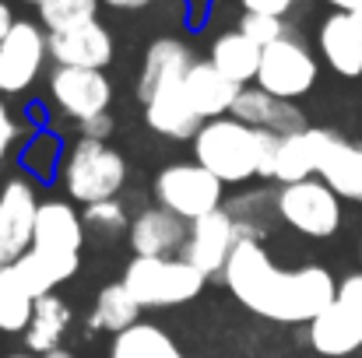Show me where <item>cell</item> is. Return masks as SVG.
I'll use <instances>...</instances> for the list:
<instances>
[{
	"instance_id": "f546056e",
	"label": "cell",
	"mask_w": 362,
	"mask_h": 358,
	"mask_svg": "<svg viewBox=\"0 0 362 358\" xmlns=\"http://www.w3.org/2000/svg\"><path fill=\"white\" fill-rule=\"evenodd\" d=\"M81 222H85V232L99 239H117L130 229V215L120 201H99V204H88L81 211Z\"/></svg>"
},
{
	"instance_id": "60d3db41",
	"label": "cell",
	"mask_w": 362,
	"mask_h": 358,
	"mask_svg": "<svg viewBox=\"0 0 362 358\" xmlns=\"http://www.w3.org/2000/svg\"><path fill=\"white\" fill-rule=\"evenodd\" d=\"M349 18H352V25H356V32H359V35H362V11H356V14H349Z\"/></svg>"
},
{
	"instance_id": "8fae6325",
	"label": "cell",
	"mask_w": 362,
	"mask_h": 358,
	"mask_svg": "<svg viewBox=\"0 0 362 358\" xmlns=\"http://www.w3.org/2000/svg\"><path fill=\"white\" fill-rule=\"evenodd\" d=\"M243 242L240 222L229 215V208L204 215L201 222H190L187 232V246H183V260L194 263L204 278H222L229 256L236 253V246Z\"/></svg>"
},
{
	"instance_id": "d6986e66",
	"label": "cell",
	"mask_w": 362,
	"mask_h": 358,
	"mask_svg": "<svg viewBox=\"0 0 362 358\" xmlns=\"http://www.w3.org/2000/svg\"><path fill=\"white\" fill-rule=\"evenodd\" d=\"M310 345L327 358H345L362 348V316L345 302H331L310 323Z\"/></svg>"
},
{
	"instance_id": "4fadbf2b",
	"label": "cell",
	"mask_w": 362,
	"mask_h": 358,
	"mask_svg": "<svg viewBox=\"0 0 362 358\" xmlns=\"http://www.w3.org/2000/svg\"><path fill=\"white\" fill-rule=\"evenodd\" d=\"M338 133L331 130H320V126H306L299 133H288L278 141V151H274V169H271V179H278L281 186L288 183H303V179H313L320 172V162L331 148Z\"/></svg>"
},
{
	"instance_id": "d4e9b609",
	"label": "cell",
	"mask_w": 362,
	"mask_h": 358,
	"mask_svg": "<svg viewBox=\"0 0 362 358\" xmlns=\"http://www.w3.org/2000/svg\"><path fill=\"white\" fill-rule=\"evenodd\" d=\"M110 358H187L180 345L155 323H134L110 341Z\"/></svg>"
},
{
	"instance_id": "ee69618b",
	"label": "cell",
	"mask_w": 362,
	"mask_h": 358,
	"mask_svg": "<svg viewBox=\"0 0 362 358\" xmlns=\"http://www.w3.org/2000/svg\"><path fill=\"white\" fill-rule=\"evenodd\" d=\"M299 4H303V0H299Z\"/></svg>"
},
{
	"instance_id": "9a60e30c",
	"label": "cell",
	"mask_w": 362,
	"mask_h": 358,
	"mask_svg": "<svg viewBox=\"0 0 362 358\" xmlns=\"http://www.w3.org/2000/svg\"><path fill=\"white\" fill-rule=\"evenodd\" d=\"M190 67H194V49L183 39H173V35L155 39L144 49V64H141V74H137V102L144 106L158 88L180 85Z\"/></svg>"
},
{
	"instance_id": "d6a6232c",
	"label": "cell",
	"mask_w": 362,
	"mask_h": 358,
	"mask_svg": "<svg viewBox=\"0 0 362 358\" xmlns=\"http://www.w3.org/2000/svg\"><path fill=\"white\" fill-rule=\"evenodd\" d=\"M18 137H21V123H18L14 113L0 102V158H7V151L14 148Z\"/></svg>"
},
{
	"instance_id": "d590c367",
	"label": "cell",
	"mask_w": 362,
	"mask_h": 358,
	"mask_svg": "<svg viewBox=\"0 0 362 358\" xmlns=\"http://www.w3.org/2000/svg\"><path fill=\"white\" fill-rule=\"evenodd\" d=\"M208 7H211V0H183V11H187L190 28H201V21L208 18Z\"/></svg>"
},
{
	"instance_id": "e0dca14e",
	"label": "cell",
	"mask_w": 362,
	"mask_h": 358,
	"mask_svg": "<svg viewBox=\"0 0 362 358\" xmlns=\"http://www.w3.org/2000/svg\"><path fill=\"white\" fill-rule=\"evenodd\" d=\"M190 225L176 215H169L165 208H144L130 218V249L134 256H176L187 246Z\"/></svg>"
},
{
	"instance_id": "e575fe53",
	"label": "cell",
	"mask_w": 362,
	"mask_h": 358,
	"mask_svg": "<svg viewBox=\"0 0 362 358\" xmlns=\"http://www.w3.org/2000/svg\"><path fill=\"white\" fill-rule=\"evenodd\" d=\"M338 302H345L349 309H356L362 316V274H352L338 285Z\"/></svg>"
},
{
	"instance_id": "7bdbcfd3",
	"label": "cell",
	"mask_w": 362,
	"mask_h": 358,
	"mask_svg": "<svg viewBox=\"0 0 362 358\" xmlns=\"http://www.w3.org/2000/svg\"><path fill=\"white\" fill-rule=\"evenodd\" d=\"M25 4H35V7H39V4H42V0H25Z\"/></svg>"
},
{
	"instance_id": "74e56055",
	"label": "cell",
	"mask_w": 362,
	"mask_h": 358,
	"mask_svg": "<svg viewBox=\"0 0 362 358\" xmlns=\"http://www.w3.org/2000/svg\"><path fill=\"white\" fill-rule=\"evenodd\" d=\"M14 21H18V18H14L11 4H7V0H0V39H4L11 28H14Z\"/></svg>"
},
{
	"instance_id": "8d00e7d4",
	"label": "cell",
	"mask_w": 362,
	"mask_h": 358,
	"mask_svg": "<svg viewBox=\"0 0 362 358\" xmlns=\"http://www.w3.org/2000/svg\"><path fill=\"white\" fill-rule=\"evenodd\" d=\"M99 4H106L113 11H148L155 0H99Z\"/></svg>"
},
{
	"instance_id": "7c38bea8",
	"label": "cell",
	"mask_w": 362,
	"mask_h": 358,
	"mask_svg": "<svg viewBox=\"0 0 362 358\" xmlns=\"http://www.w3.org/2000/svg\"><path fill=\"white\" fill-rule=\"evenodd\" d=\"M39 193L28 179L14 176L0 186V267H11L32 249Z\"/></svg>"
},
{
	"instance_id": "ab89813d",
	"label": "cell",
	"mask_w": 362,
	"mask_h": 358,
	"mask_svg": "<svg viewBox=\"0 0 362 358\" xmlns=\"http://www.w3.org/2000/svg\"><path fill=\"white\" fill-rule=\"evenodd\" d=\"M42 358H78V355H71L67 348H57V352H49V355H42Z\"/></svg>"
},
{
	"instance_id": "ffe728a7",
	"label": "cell",
	"mask_w": 362,
	"mask_h": 358,
	"mask_svg": "<svg viewBox=\"0 0 362 358\" xmlns=\"http://www.w3.org/2000/svg\"><path fill=\"white\" fill-rule=\"evenodd\" d=\"M144 119L155 133L169 137V141H194V133L201 130L204 119L197 117L183 95V81L180 85H165L158 88L148 102H144Z\"/></svg>"
},
{
	"instance_id": "cb8c5ba5",
	"label": "cell",
	"mask_w": 362,
	"mask_h": 358,
	"mask_svg": "<svg viewBox=\"0 0 362 358\" xmlns=\"http://www.w3.org/2000/svg\"><path fill=\"white\" fill-rule=\"evenodd\" d=\"M341 201H359L362 204V148L334 137L324 162H320V172H317Z\"/></svg>"
},
{
	"instance_id": "2e32d148",
	"label": "cell",
	"mask_w": 362,
	"mask_h": 358,
	"mask_svg": "<svg viewBox=\"0 0 362 358\" xmlns=\"http://www.w3.org/2000/svg\"><path fill=\"white\" fill-rule=\"evenodd\" d=\"M243 85L229 81L211 60H194V67L187 71L183 78V95L190 102V109L197 117L204 119H218V117H229L236 99H240Z\"/></svg>"
},
{
	"instance_id": "44dd1931",
	"label": "cell",
	"mask_w": 362,
	"mask_h": 358,
	"mask_svg": "<svg viewBox=\"0 0 362 358\" xmlns=\"http://www.w3.org/2000/svg\"><path fill=\"white\" fill-rule=\"evenodd\" d=\"M317 46L320 56L327 60V67L341 78H359L362 74V35L356 32L352 18L334 11L324 18L320 32H317Z\"/></svg>"
},
{
	"instance_id": "603a6c76",
	"label": "cell",
	"mask_w": 362,
	"mask_h": 358,
	"mask_svg": "<svg viewBox=\"0 0 362 358\" xmlns=\"http://www.w3.org/2000/svg\"><path fill=\"white\" fill-rule=\"evenodd\" d=\"M260 46L257 42H250L246 35H243L240 28H229V32H222V35H215V42H211V64L229 78V81H236V85H250V81H257V71H260Z\"/></svg>"
},
{
	"instance_id": "4316f807",
	"label": "cell",
	"mask_w": 362,
	"mask_h": 358,
	"mask_svg": "<svg viewBox=\"0 0 362 358\" xmlns=\"http://www.w3.org/2000/svg\"><path fill=\"white\" fill-rule=\"evenodd\" d=\"M60 158H64V144L53 130H35L25 144H21V169L25 176H32V183H53V176L60 172Z\"/></svg>"
},
{
	"instance_id": "52a82bcc",
	"label": "cell",
	"mask_w": 362,
	"mask_h": 358,
	"mask_svg": "<svg viewBox=\"0 0 362 358\" xmlns=\"http://www.w3.org/2000/svg\"><path fill=\"white\" fill-rule=\"evenodd\" d=\"M274 215L299 236L327 239L341 225V197L324 179L313 176V179L281 186L274 193Z\"/></svg>"
},
{
	"instance_id": "1f68e13d",
	"label": "cell",
	"mask_w": 362,
	"mask_h": 358,
	"mask_svg": "<svg viewBox=\"0 0 362 358\" xmlns=\"http://www.w3.org/2000/svg\"><path fill=\"white\" fill-rule=\"evenodd\" d=\"M243 14H267V18H288V11L299 0H240Z\"/></svg>"
},
{
	"instance_id": "5bb4252c",
	"label": "cell",
	"mask_w": 362,
	"mask_h": 358,
	"mask_svg": "<svg viewBox=\"0 0 362 358\" xmlns=\"http://www.w3.org/2000/svg\"><path fill=\"white\" fill-rule=\"evenodd\" d=\"M117 46H113V35L106 25L92 21V25H81L74 32H60V35H49V60L57 67H81V71H103L110 60H113Z\"/></svg>"
},
{
	"instance_id": "ba28073f",
	"label": "cell",
	"mask_w": 362,
	"mask_h": 358,
	"mask_svg": "<svg viewBox=\"0 0 362 358\" xmlns=\"http://www.w3.org/2000/svg\"><path fill=\"white\" fill-rule=\"evenodd\" d=\"M317 74H320V64H317L313 49L296 32H288L260 53L257 88H264L274 99L296 102L299 95H306L317 85Z\"/></svg>"
},
{
	"instance_id": "6da1fadb",
	"label": "cell",
	"mask_w": 362,
	"mask_h": 358,
	"mask_svg": "<svg viewBox=\"0 0 362 358\" xmlns=\"http://www.w3.org/2000/svg\"><path fill=\"white\" fill-rule=\"evenodd\" d=\"M222 281L240 299V306L274 323H313L338 299V281L331 270L317 263L285 270L257 239H243L236 246Z\"/></svg>"
},
{
	"instance_id": "f35d334b",
	"label": "cell",
	"mask_w": 362,
	"mask_h": 358,
	"mask_svg": "<svg viewBox=\"0 0 362 358\" xmlns=\"http://www.w3.org/2000/svg\"><path fill=\"white\" fill-rule=\"evenodd\" d=\"M334 11H341V14H356V11H362V0H327Z\"/></svg>"
},
{
	"instance_id": "8992f818",
	"label": "cell",
	"mask_w": 362,
	"mask_h": 358,
	"mask_svg": "<svg viewBox=\"0 0 362 358\" xmlns=\"http://www.w3.org/2000/svg\"><path fill=\"white\" fill-rule=\"evenodd\" d=\"M222 197H226V186L208 169H201L197 162H173L155 179L158 208L183 218L187 225L201 222L211 211H222Z\"/></svg>"
},
{
	"instance_id": "f1b7e54d",
	"label": "cell",
	"mask_w": 362,
	"mask_h": 358,
	"mask_svg": "<svg viewBox=\"0 0 362 358\" xmlns=\"http://www.w3.org/2000/svg\"><path fill=\"white\" fill-rule=\"evenodd\" d=\"M35 11H39V25L46 28V35L74 32L81 25L99 21V0H42Z\"/></svg>"
},
{
	"instance_id": "30bf717a",
	"label": "cell",
	"mask_w": 362,
	"mask_h": 358,
	"mask_svg": "<svg viewBox=\"0 0 362 358\" xmlns=\"http://www.w3.org/2000/svg\"><path fill=\"white\" fill-rule=\"evenodd\" d=\"M49 102L57 113H64L74 123L110 113L113 102V85L103 71H81V67H53L49 71Z\"/></svg>"
},
{
	"instance_id": "3957f363",
	"label": "cell",
	"mask_w": 362,
	"mask_h": 358,
	"mask_svg": "<svg viewBox=\"0 0 362 358\" xmlns=\"http://www.w3.org/2000/svg\"><path fill=\"white\" fill-rule=\"evenodd\" d=\"M208 278L183 256H134L123 270V288L141 309H173L201 295Z\"/></svg>"
},
{
	"instance_id": "5b68a950",
	"label": "cell",
	"mask_w": 362,
	"mask_h": 358,
	"mask_svg": "<svg viewBox=\"0 0 362 358\" xmlns=\"http://www.w3.org/2000/svg\"><path fill=\"white\" fill-rule=\"evenodd\" d=\"M127 183V158L110 141H88L78 137L64 155V190L78 204H99L117 201V193Z\"/></svg>"
},
{
	"instance_id": "7a4b0ae2",
	"label": "cell",
	"mask_w": 362,
	"mask_h": 358,
	"mask_svg": "<svg viewBox=\"0 0 362 358\" xmlns=\"http://www.w3.org/2000/svg\"><path fill=\"white\" fill-rule=\"evenodd\" d=\"M278 141L281 137L271 130H253L236 117H218L201 123L190 144H194V162L208 169L222 186H229V183H246L253 176L271 179Z\"/></svg>"
},
{
	"instance_id": "484cf974",
	"label": "cell",
	"mask_w": 362,
	"mask_h": 358,
	"mask_svg": "<svg viewBox=\"0 0 362 358\" xmlns=\"http://www.w3.org/2000/svg\"><path fill=\"white\" fill-rule=\"evenodd\" d=\"M137 316H141V306L130 299V292L123 288V281H113V285H106V288L99 292L95 309H92V316H88V327H92V330H106V334L117 338L127 327L137 323Z\"/></svg>"
},
{
	"instance_id": "83f0119b",
	"label": "cell",
	"mask_w": 362,
	"mask_h": 358,
	"mask_svg": "<svg viewBox=\"0 0 362 358\" xmlns=\"http://www.w3.org/2000/svg\"><path fill=\"white\" fill-rule=\"evenodd\" d=\"M35 299L11 267H0V334H25L32 323Z\"/></svg>"
},
{
	"instance_id": "277c9868",
	"label": "cell",
	"mask_w": 362,
	"mask_h": 358,
	"mask_svg": "<svg viewBox=\"0 0 362 358\" xmlns=\"http://www.w3.org/2000/svg\"><path fill=\"white\" fill-rule=\"evenodd\" d=\"M85 246V222L67 201H39L35 232H32V256L49 274L53 285H64L81 267Z\"/></svg>"
},
{
	"instance_id": "9c48e42d",
	"label": "cell",
	"mask_w": 362,
	"mask_h": 358,
	"mask_svg": "<svg viewBox=\"0 0 362 358\" xmlns=\"http://www.w3.org/2000/svg\"><path fill=\"white\" fill-rule=\"evenodd\" d=\"M49 60V35L39 21L18 18L0 39V95H25Z\"/></svg>"
},
{
	"instance_id": "ac0fdd59",
	"label": "cell",
	"mask_w": 362,
	"mask_h": 358,
	"mask_svg": "<svg viewBox=\"0 0 362 358\" xmlns=\"http://www.w3.org/2000/svg\"><path fill=\"white\" fill-rule=\"evenodd\" d=\"M229 117H236L240 123L253 126V130H271V133H278V137H288V133L306 130V119L296 109V102L274 99V95H267V92L257 88V85H246V88H243Z\"/></svg>"
},
{
	"instance_id": "4dcf8cb0",
	"label": "cell",
	"mask_w": 362,
	"mask_h": 358,
	"mask_svg": "<svg viewBox=\"0 0 362 358\" xmlns=\"http://www.w3.org/2000/svg\"><path fill=\"white\" fill-rule=\"evenodd\" d=\"M236 28H240L250 42H257L260 49H267L271 42H278L281 35H288L285 18H267V14H243Z\"/></svg>"
},
{
	"instance_id": "836d02e7",
	"label": "cell",
	"mask_w": 362,
	"mask_h": 358,
	"mask_svg": "<svg viewBox=\"0 0 362 358\" xmlns=\"http://www.w3.org/2000/svg\"><path fill=\"white\" fill-rule=\"evenodd\" d=\"M78 133L88 137V141H106L113 133V117L110 113H99V117L85 119V123H78Z\"/></svg>"
},
{
	"instance_id": "7402d4cb",
	"label": "cell",
	"mask_w": 362,
	"mask_h": 358,
	"mask_svg": "<svg viewBox=\"0 0 362 358\" xmlns=\"http://www.w3.org/2000/svg\"><path fill=\"white\" fill-rule=\"evenodd\" d=\"M71 320H74V313H71V306L60 299V295H42V299H35V309H32V323H28V330L21 334L25 338V345H28V352L32 355H49V352H57L60 348V341H64V334L71 330Z\"/></svg>"
},
{
	"instance_id": "b9f144b4",
	"label": "cell",
	"mask_w": 362,
	"mask_h": 358,
	"mask_svg": "<svg viewBox=\"0 0 362 358\" xmlns=\"http://www.w3.org/2000/svg\"><path fill=\"white\" fill-rule=\"evenodd\" d=\"M7 358H39V355H32V352H25V355H7Z\"/></svg>"
}]
</instances>
